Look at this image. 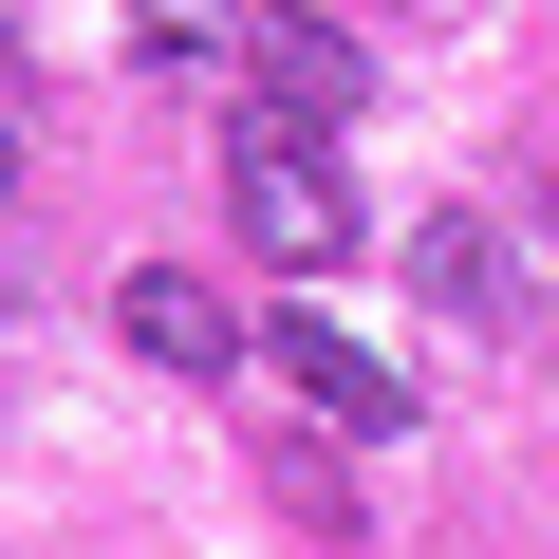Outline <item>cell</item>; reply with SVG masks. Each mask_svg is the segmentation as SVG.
<instances>
[{"label": "cell", "instance_id": "2", "mask_svg": "<svg viewBox=\"0 0 559 559\" xmlns=\"http://www.w3.org/2000/svg\"><path fill=\"white\" fill-rule=\"evenodd\" d=\"M112 336H131L150 373H224V355H242V299H224L205 261H131V280H112Z\"/></svg>", "mask_w": 559, "mask_h": 559}, {"label": "cell", "instance_id": "3", "mask_svg": "<svg viewBox=\"0 0 559 559\" xmlns=\"http://www.w3.org/2000/svg\"><path fill=\"white\" fill-rule=\"evenodd\" d=\"M242 75H261V112H280V131H318V150H336V131H355V94H373V57H355L336 20H261V38H242Z\"/></svg>", "mask_w": 559, "mask_h": 559}, {"label": "cell", "instance_id": "8", "mask_svg": "<svg viewBox=\"0 0 559 559\" xmlns=\"http://www.w3.org/2000/svg\"><path fill=\"white\" fill-rule=\"evenodd\" d=\"M540 205H559V187H540Z\"/></svg>", "mask_w": 559, "mask_h": 559}, {"label": "cell", "instance_id": "5", "mask_svg": "<svg viewBox=\"0 0 559 559\" xmlns=\"http://www.w3.org/2000/svg\"><path fill=\"white\" fill-rule=\"evenodd\" d=\"M411 299H429L448 336H503V318H522V280H503L485 224H429V242H411Z\"/></svg>", "mask_w": 559, "mask_h": 559}, {"label": "cell", "instance_id": "4", "mask_svg": "<svg viewBox=\"0 0 559 559\" xmlns=\"http://www.w3.org/2000/svg\"><path fill=\"white\" fill-rule=\"evenodd\" d=\"M261 355H280V392H299V411H336V448H373V429H411V392H392V355H355L336 318H280Z\"/></svg>", "mask_w": 559, "mask_h": 559}, {"label": "cell", "instance_id": "7", "mask_svg": "<svg viewBox=\"0 0 559 559\" xmlns=\"http://www.w3.org/2000/svg\"><path fill=\"white\" fill-rule=\"evenodd\" d=\"M0 187H20V112H0Z\"/></svg>", "mask_w": 559, "mask_h": 559}, {"label": "cell", "instance_id": "1", "mask_svg": "<svg viewBox=\"0 0 559 559\" xmlns=\"http://www.w3.org/2000/svg\"><path fill=\"white\" fill-rule=\"evenodd\" d=\"M224 224H242V261H280V280H336V261H355V150L242 112V131H224Z\"/></svg>", "mask_w": 559, "mask_h": 559}, {"label": "cell", "instance_id": "6", "mask_svg": "<svg viewBox=\"0 0 559 559\" xmlns=\"http://www.w3.org/2000/svg\"><path fill=\"white\" fill-rule=\"evenodd\" d=\"M131 38L187 57V38H261V0H131Z\"/></svg>", "mask_w": 559, "mask_h": 559}]
</instances>
